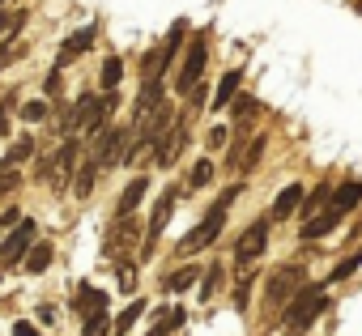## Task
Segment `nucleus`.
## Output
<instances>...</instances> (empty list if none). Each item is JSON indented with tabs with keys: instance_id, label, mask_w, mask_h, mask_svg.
Here are the masks:
<instances>
[{
	"instance_id": "obj_1",
	"label": "nucleus",
	"mask_w": 362,
	"mask_h": 336,
	"mask_svg": "<svg viewBox=\"0 0 362 336\" xmlns=\"http://www.w3.org/2000/svg\"><path fill=\"white\" fill-rule=\"evenodd\" d=\"M328 306H332L328 302V285H303L281 311V336H303Z\"/></svg>"
},
{
	"instance_id": "obj_2",
	"label": "nucleus",
	"mask_w": 362,
	"mask_h": 336,
	"mask_svg": "<svg viewBox=\"0 0 362 336\" xmlns=\"http://www.w3.org/2000/svg\"><path fill=\"white\" fill-rule=\"evenodd\" d=\"M235 196H239V188H226L218 200H214V209L179 239V256H197V251H205L218 234H222V226H226V213H230V205H235Z\"/></svg>"
},
{
	"instance_id": "obj_3",
	"label": "nucleus",
	"mask_w": 362,
	"mask_h": 336,
	"mask_svg": "<svg viewBox=\"0 0 362 336\" xmlns=\"http://www.w3.org/2000/svg\"><path fill=\"white\" fill-rule=\"evenodd\" d=\"M184 35H188V22H175L170 26V35L162 39V47H153V52H145V60H141V81H162V73L170 68V60H175V52L184 47Z\"/></svg>"
},
{
	"instance_id": "obj_4",
	"label": "nucleus",
	"mask_w": 362,
	"mask_h": 336,
	"mask_svg": "<svg viewBox=\"0 0 362 336\" xmlns=\"http://www.w3.org/2000/svg\"><path fill=\"white\" fill-rule=\"evenodd\" d=\"M205 64H209V35H192L188 52H184V68H179V77H175V90L192 94L201 85V77H205Z\"/></svg>"
},
{
	"instance_id": "obj_5",
	"label": "nucleus",
	"mask_w": 362,
	"mask_h": 336,
	"mask_svg": "<svg viewBox=\"0 0 362 336\" xmlns=\"http://www.w3.org/2000/svg\"><path fill=\"white\" fill-rule=\"evenodd\" d=\"M303 281H307V272H303V264H286V268H277L273 277H269V285H264V302L277 311V306H286L298 289H303Z\"/></svg>"
},
{
	"instance_id": "obj_6",
	"label": "nucleus",
	"mask_w": 362,
	"mask_h": 336,
	"mask_svg": "<svg viewBox=\"0 0 362 336\" xmlns=\"http://www.w3.org/2000/svg\"><path fill=\"white\" fill-rule=\"evenodd\" d=\"M128 140H132V132H124V128H103V132L90 140V153H94L103 166H124Z\"/></svg>"
},
{
	"instance_id": "obj_7",
	"label": "nucleus",
	"mask_w": 362,
	"mask_h": 336,
	"mask_svg": "<svg viewBox=\"0 0 362 336\" xmlns=\"http://www.w3.org/2000/svg\"><path fill=\"white\" fill-rule=\"evenodd\" d=\"M175 200H179V192H175V188H166V192L158 196V205H153V217H149V230H145L141 260H149V256H153V247H158V239H162V230H166V222H170V213H175Z\"/></svg>"
},
{
	"instance_id": "obj_8",
	"label": "nucleus",
	"mask_w": 362,
	"mask_h": 336,
	"mask_svg": "<svg viewBox=\"0 0 362 336\" xmlns=\"http://www.w3.org/2000/svg\"><path fill=\"white\" fill-rule=\"evenodd\" d=\"M269 222H273V217L252 222V226L243 230V239L235 243V260H239V268H247L252 260H260V256H264V247H269Z\"/></svg>"
},
{
	"instance_id": "obj_9",
	"label": "nucleus",
	"mask_w": 362,
	"mask_h": 336,
	"mask_svg": "<svg viewBox=\"0 0 362 336\" xmlns=\"http://www.w3.org/2000/svg\"><path fill=\"white\" fill-rule=\"evenodd\" d=\"M30 247H35V222L26 217L22 226H13L9 239H0V264H22L30 256Z\"/></svg>"
},
{
	"instance_id": "obj_10",
	"label": "nucleus",
	"mask_w": 362,
	"mask_h": 336,
	"mask_svg": "<svg viewBox=\"0 0 362 336\" xmlns=\"http://www.w3.org/2000/svg\"><path fill=\"white\" fill-rule=\"evenodd\" d=\"M184 145H188V124L179 119V124H170V128H166V136L153 145V162L166 171V166H175V157L184 153Z\"/></svg>"
},
{
	"instance_id": "obj_11",
	"label": "nucleus",
	"mask_w": 362,
	"mask_h": 336,
	"mask_svg": "<svg viewBox=\"0 0 362 336\" xmlns=\"http://www.w3.org/2000/svg\"><path fill=\"white\" fill-rule=\"evenodd\" d=\"M345 222V209H337V205H328V209H320L315 217H307L303 222V230H298V239L303 243H315V239H324V234H332L337 226Z\"/></svg>"
},
{
	"instance_id": "obj_12",
	"label": "nucleus",
	"mask_w": 362,
	"mask_h": 336,
	"mask_svg": "<svg viewBox=\"0 0 362 336\" xmlns=\"http://www.w3.org/2000/svg\"><path fill=\"white\" fill-rule=\"evenodd\" d=\"M94 39H98V30H94V26H81V30H73V35L64 39V47H60V56H56V73H60V68H69L77 56H86V52L94 47Z\"/></svg>"
},
{
	"instance_id": "obj_13",
	"label": "nucleus",
	"mask_w": 362,
	"mask_h": 336,
	"mask_svg": "<svg viewBox=\"0 0 362 336\" xmlns=\"http://www.w3.org/2000/svg\"><path fill=\"white\" fill-rule=\"evenodd\" d=\"M307 200V188L303 184H286L277 196H273V209H269V217L273 222H286V217H294L298 213V205Z\"/></svg>"
},
{
	"instance_id": "obj_14",
	"label": "nucleus",
	"mask_w": 362,
	"mask_h": 336,
	"mask_svg": "<svg viewBox=\"0 0 362 336\" xmlns=\"http://www.w3.org/2000/svg\"><path fill=\"white\" fill-rule=\"evenodd\" d=\"M145 192H149V179H145V175H136V179L119 192V200H115V217H132V213H136V205L145 200Z\"/></svg>"
},
{
	"instance_id": "obj_15",
	"label": "nucleus",
	"mask_w": 362,
	"mask_h": 336,
	"mask_svg": "<svg viewBox=\"0 0 362 336\" xmlns=\"http://www.w3.org/2000/svg\"><path fill=\"white\" fill-rule=\"evenodd\" d=\"M162 102H166V98H162V81H158V77H153V81H141V94H136V107H132V111H136V124H141L145 115H153Z\"/></svg>"
},
{
	"instance_id": "obj_16",
	"label": "nucleus",
	"mask_w": 362,
	"mask_h": 336,
	"mask_svg": "<svg viewBox=\"0 0 362 336\" xmlns=\"http://www.w3.org/2000/svg\"><path fill=\"white\" fill-rule=\"evenodd\" d=\"M239 85H243V68H230V73L218 81V90H214V111H226V107L239 98Z\"/></svg>"
},
{
	"instance_id": "obj_17",
	"label": "nucleus",
	"mask_w": 362,
	"mask_h": 336,
	"mask_svg": "<svg viewBox=\"0 0 362 336\" xmlns=\"http://www.w3.org/2000/svg\"><path fill=\"white\" fill-rule=\"evenodd\" d=\"M98 171H103V162H98L94 153H86V162L77 166V179H73V192H77V196H90V192H94V179H98Z\"/></svg>"
},
{
	"instance_id": "obj_18",
	"label": "nucleus",
	"mask_w": 362,
	"mask_h": 336,
	"mask_svg": "<svg viewBox=\"0 0 362 336\" xmlns=\"http://www.w3.org/2000/svg\"><path fill=\"white\" fill-rule=\"evenodd\" d=\"M77 149H81V140H77V136H64V145H60V153H56V166H60L56 184H64L69 175H77Z\"/></svg>"
},
{
	"instance_id": "obj_19",
	"label": "nucleus",
	"mask_w": 362,
	"mask_h": 336,
	"mask_svg": "<svg viewBox=\"0 0 362 336\" xmlns=\"http://www.w3.org/2000/svg\"><path fill=\"white\" fill-rule=\"evenodd\" d=\"M77 311H81L86 319H90V315H103V311H107V294H103V289H90V285H81V289H77Z\"/></svg>"
},
{
	"instance_id": "obj_20",
	"label": "nucleus",
	"mask_w": 362,
	"mask_h": 336,
	"mask_svg": "<svg viewBox=\"0 0 362 336\" xmlns=\"http://www.w3.org/2000/svg\"><path fill=\"white\" fill-rule=\"evenodd\" d=\"M30 157H35V136H22V140L9 145V153L0 157V166H22V162H30Z\"/></svg>"
},
{
	"instance_id": "obj_21",
	"label": "nucleus",
	"mask_w": 362,
	"mask_h": 336,
	"mask_svg": "<svg viewBox=\"0 0 362 336\" xmlns=\"http://www.w3.org/2000/svg\"><path fill=\"white\" fill-rule=\"evenodd\" d=\"M358 200H362V184H358V179H349V184H341V188L332 192V205H337V209H345V213H349V209H358Z\"/></svg>"
},
{
	"instance_id": "obj_22",
	"label": "nucleus",
	"mask_w": 362,
	"mask_h": 336,
	"mask_svg": "<svg viewBox=\"0 0 362 336\" xmlns=\"http://www.w3.org/2000/svg\"><path fill=\"white\" fill-rule=\"evenodd\" d=\"M141 315H145V302H141V298H132V302L119 311V319H115V328H111V332H115V336H128V332H132V323H136Z\"/></svg>"
},
{
	"instance_id": "obj_23",
	"label": "nucleus",
	"mask_w": 362,
	"mask_h": 336,
	"mask_svg": "<svg viewBox=\"0 0 362 336\" xmlns=\"http://www.w3.org/2000/svg\"><path fill=\"white\" fill-rule=\"evenodd\" d=\"M184 319H188V315H184V306H166V315L149 328V336H170L175 328H184Z\"/></svg>"
},
{
	"instance_id": "obj_24",
	"label": "nucleus",
	"mask_w": 362,
	"mask_h": 336,
	"mask_svg": "<svg viewBox=\"0 0 362 336\" xmlns=\"http://www.w3.org/2000/svg\"><path fill=\"white\" fill-rule=\"evenodd\" d=\"M197 277H201V268H175V272L166 277V289H170V294H184V289L197 285Z\"/></svg>"
},
{
	"instance_id": "obj_25",
	"label": "nucleus",
	"mask_w": 362,
	"mask_h": 336,
	"mask_svg": "<svg viewBox=\"0 0 362 336\" xmlns=\"http://www.w3.org/2000/svg\"><path fill=\"white\" fill-rule=\"evenodd\" d=\"M119 77H124V60H119V56H107V60H103V77H98L103 90L111 94V90L119 85Z\"/></svg>"
},
{
	"instance_id": "obj_26",
	"label": "nucleus",
	"mask_w": 362,
	"mask_h": 336,
	"mask_svg": "<svg viewBox=\"0 0 362 336\" xmlns=\"http://www.w3.org/2000/svg\"><path fill=\"white\" fill-rule=\"evenodd\" d=\"M47 264H52V247H47V243H35L30 256H26V272L39 277V272H47Z\"/></svg>"
},
{
	"instance_id": "obj_27",
	"label": "nucleus",
	"mask_w": 362,
	"mask_h": 336,
	"mask_svg": "<svg viewBox=\"0 0 362 336\" xmlns=\"http://www.w3.org/2000/svg\"><path fill=\"white\" fill-rule=\"evenodd\" d=\"M205 184H214V162H209V157H201V162L192 166V175H188V188H192V192L205 188Z\"/></svg>"
},
{
	"instance_id": "obj_28",
	"label": "nucleus",
	"mask_w": 362,
	"mask_h": 336,
	"mask_svg": "<svg viewBox=\"0 0 362 336\" xmlns=\"http://www.w3.org/2000/svg\"><path fill=\"white\" fill-rule=\"evenodd\" d=\"M230 111H235V119H239V128H243V124L260 111V102H256V98H247V94H239V98L230 102Z\"/></svg>"
},
{
	"instance_id": "obj_29",
	"label": "nucleus",
	"mask_w": 362,
	"mask_h": 336,
	"mask_svg": "<svg viewBox=\"0 0 362 336\" xmlns=\"http://www.w3.org/2000/svg\"><path fill=\"white\" fill-rule=\"evenodd\" d=\"M252 285H256V272H243L239 285H235V311H247V302H252Z\"/></svg>"
},
{
	"instance_id": "obj_30",
	"label": "nucleus",
	"mask_w": 362,
	"mask_h": 336,
	"mask_svg": "<svg viewBox=\"0 0 362 336\" xmlns=\"http://www.w3.org/2000/svg\"><path fill=\"white\" fill-rule=\"evenodd\" d=\"M218 285H222V264H214L209 272H201V298L209 302V298L218 294Z\"/></svg>"
},
{
	"instance_id": "obj_31",
	"label": "nucleus",
	"mask_w": 362,
	"mask_h": 336,
	"mask_svg": "<svg viewBox=\"0 0 362 336\" xmlns=\"http://www.w3.org/2000/svg\"><path fill=\"white\" fill-rule=\"evenodd\" d=\"M358 264H362V251H354L349 260H341V264L332 268V277H328V281H345V277H354V272H358Z\"/></svg>"
},
{
	"instance_id": "obj_32",
	"label": "nucleus",
	"mask_w": 362,
	"mask_h": 336,
	"mask_svg": "<svg viewBox=\"0 0 362 336\" xmlns=\"http://www.w3.org/2000/svg\"><path fill=\"white\" fill-rule=\"evenodd\" d=\"M22 184V175H18V166H0V196H9L13 188Z\"/></svg>"
},
{
	"instance_id": "obj_33",
	"label": "nucleus",
	"mask_w": 362,
	"mask_h": 336,
	"mask_svg": "<svg viewBox=\"0 0 362 336\" xmlns=\"http://www.w3.org/2000/svg\"><path fill=\"white\" fill-rule=\"evenodd\" d=\"M107 332H111V323H107V311H103V315H90L86 319V332L81 336H107Z\"/></svg>"
},
{
	"instance_id": "obj_34",
	"label": "nucleus",
	"mask_w": 362,
	"mask_h": 336,
	"mask_svg": "<svg viewBox=\"0 0 362 336\" xmlns=\"http://www.w3.org/2000/svg\"><path fill=\"white\" fill-rule=\"evenodd\" d=\"M22 26H26V9H22V13H13V18L0 13V35H18Z\"/></svg>"
},
{
	"instance_id": "obj_35",
	"label": "nucleus",
	"mask_w": 362,
	"mask_h": 336,
	"mask_svg": "<svg viewBox=\"0 0 362 336\" xmlns=\"http://www.w3.org/2000/svg\"><path fill=\"white\" fill-rule=\"evenodd\" d=\"M22 115H26L30 124H39V119H47V102H43V98H35V102H26V107H22Z\"/></svg>"
},
{
	"instance_id": "obj_36",
	"label": "nucleus",
	"mask_w": 362,
	"mask_h": 336,
	"mask_svg": "<svg viewBox=\"0 0 362 336\" xmlns=\"http://www.w3.org/2000/svg\"><path fill=\"white\" fill-rule=\"evenodd\" d=\"M18 56H22V47H18L13 39H5V43H0V68H9Z\"/></svg>"
},
{
	"instance_id": "obj_37",
	"label": "nucleus",
	"mask_w": 362,
	"mask_h": 336,
	"mask_svg": "<svg viewBox=\"0 0 362 336\" xmlns=\"http://www.w3.org/2000/svg\"><path fill=\"white\" fill-rule=\"evenodd\" d=\"M119 289H124V294L136 289V272H132V264H119Z\"/></svg>"
},
{
	"instance_id": "obj_38",
	"label": "nucleus",
	"mask_w": 362,
	"mask_h": 336,
	"mask_svg": "<svg viewBox=\"0 0 362 336\" xmlns=\"http://www.w3.org/2000/svg\"><path fill=\"white\" fill-rule=\"evenodd\" d=\"M52 171H60V166H56V157H39L35 175H39V179H52Z\"/></svg>"
},
{
	"instance_id": "obj_39",
	"label": "nucleus",
	"mask_w": 362,
	"mask_h": 336,
	"mask_svg": "<svg viewBox=\"0 0 362 336\" xmlns=\"http://www.w3.org/2000/svg\"><path fill=\"white\" fill-rule=\"evenodd\" d=\"M226 140H230V128H214L209 132V149H222Z\"/></svg>"
},
{
	"instance_id": "obj_40",
	"label": "nucleus",
	"mask_w": 362,
	"mask_h": 336,
	"mask_svg": "<svg viewBox=\"0 0 362 336\" xmlns=\"http://www.w3.org/2000/svg\"><path fill=\"white\" fill-rule=\"evenodd\" d=\"M13 336H43V332H39L35 323H26V319H18V323H13Z\"/></svg>"
},
{
	"instance_id": "obj_41",
	"label": "nucleus",
	"mask_w": 362,
	"mask_h": 336,
	"mask_svg": "<svg viewBox=\"0 0 362 336\" xmlns=\"http://www.w3.org/2000/svg\"><path fill=\"white\" fill-rule=\"evenodd\" d=\"M43 90H47V94H60V73H56V68H52V77L43 81Z\"/></svg>"
},
{
	"instance_id": "obj_42",
	"label": "nucleus",
	"mask_w": 362,
	"mask_h": 336,
	"mask_svg": "<svg viewBox=\"0 0 362 336\" xmlns=\"http://www.w3.org/2000/svg\"><path fill=\"white\" fill-rule=\"evenodd\" d=\"M0 226H18V209H5V213H0Z\"/></svg>"
}]
</instances>
